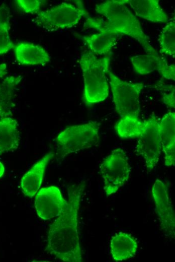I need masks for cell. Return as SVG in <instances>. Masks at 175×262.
<instances>
[{
  "label": "cell",
  "instance_id": "cell-18",
  "mask_svg": "<svg viewBox=\"0 0 175 262\" xmlns=\"http://www.w3.org/2000/svg\"><path fill=\"white\" fill-rule=\"evenodd\" d=\"M22 79L21 76H10L0 81V117L12 114L14 92Z\"/></svg>",
  "mask_w": 175,
  "mask_h": 262
},
{
  "label": "cell",
  "instance_id": "cell-21",
  "mask_svg": "<svg viewBox=\"0 0 175 262\" xmlns=\"http://www.w3.org/2000/svg\"><path fill=\"white\" fill-rule=\"evenodd\" d=\"M160 52L162 54L174 56L175 55V21H169L162 29L159 38Z\"/></svg>",
  "mask_w": 175,
  "mask_h": 262
},
{
  "label": "cell",
  "instance_id": "cell-25",
  "mask_svg": "<svg viewBox=\"0 0 175 262\" xmlns=\"http://www.w3.org/2000/svg\"><path fill=\"white\" fill-rule=\"evenodd\" d=\"M7 74V65L6 63L0 64V78H3Z\"/></svg>",
  "mask_w": 175,
  "mask_h": 262
},
{
  "label": "cell",
  "instance_id": "cell-9",
  "mask_svg": "<svg viewBox=\"0 0 175 262\" xmlns=\"http://www.w3.org/2000/svg\"><path fill=\"white\" fill-rule=\"evenodd\" d=\"M151 192L161 229L167 237L174 238L175 216L168 189L163 181L157 179L153 183Z\"/></svg>",
  "mask_w": 175,
  "mask_h": 262
},
{
  "label": "cell",
  "instance_id": "cell-22",
  "mask_svg": "<svg viewBox=\"0 0 175 262\" xmlns=\"http://www.w3.org/2000/svg\"><path fill=\"white\" fill-rule=\"evenodd\" d=\"M15 3L19 9L26 13H37L43 5L41 0H17Z\"/></svg>",
  "mask_w": 175,
  "mask_h": 262
},
{
  "label": "cell",
  "instance_id": "cell-12",
  "mask_svg": "<svg viewBox=\"0 0 175 262\" xmlns=\"http://www.w3.org/2000/svg\"><path fill=\"white\" fill-rule=\"evenodd\" d=\"M54 156L52 152L46 154L22 177L20 188L25 195L32 198L40 188L47 165Z\"/></svg>",
  "mask_w": 175,
  "mask_h": 262
},
{
  "label": "cell",
  "instance_id": "cell-1",
  "mask_svg": "<svg viewBox=\"0 0 175 262\" xmlns=\"http://www.w3.org/2000/svg\"><path fill=\"white\" fill-rule=\"evenodd\" d=\"M85 185L82 181L68 187L67 204L49 226L46 250L63 261H82L78 213Z\"/></svg>",
  "mask_w": 175,
  "mask_h": 262
},
{
  "label": "cell",
  "instance_id": "cell-2",
  "mask_svg": "<svg viewBox=\"0 0 175 262\" xmlns=\"http://www.w3.org/2000/svg\"><path fill=\"white\" fill-rule=\"evenodd\" d=\"M126 4L125 0H111L96 5V12L107 20L89 17L85 21V26L99 32L106 30L129 36L142 45L147 54L158 55L150 44L149 37L143 31L139 21Z\"/></svg>",
  "mask_w": 175,
  "mask_h": 262
},
{
  "label": "cell",
  "instance_id": "cell-3",
  "mask_svg": "<svg viewBox=\"0 0 175 262\" xmlns=\"http://www.w3.org/2000/svg\"><path fill=\"white\" fill-rule=\"evenodd\" d=\"M112 53L99 58L90 51L83 52L79 59L84 81L83 101L86 106L105 100L109 95L107 75Z\"/></svg>",
  "mask_w": 175,
  "mask_h": 262
},
{
  "label": "cell",
  "instance_id": "cell-23",
  "mask_svg": "<svg viewBox=\"0 0 175 262\" xmlns=\"http://www.w3.org/2000/svg\"><path fill=\"white\" fill-rule=\"evenodd\" d=\"M169 87L167 92L162 93V100L165 105L171 108H174V87Z\"/></svg>",
  "mask_w": 175,
  "mask_h": 262
},
{
  "label": "cell",
  "instance_id": "cell-26",
  "mask_svg": "<svg viewBox=\"0 0 175 262\" xmlns=\"http://www.w3.org/2000/svg\"><path fill=\"white\" fill-rule=\"evenodd\" d=\"M5 172V167L3 163L0 161V178L4 175Z\"/></svg>",
  "mask_w": 175,
  "mask_h": 262
},
{
  "label": "cell",
  "instance_id": "cell-14",
  "mask_svg": "<svg viewBox=\"0 0 175 262\" xmlns=\"http://www.w3.org/2000/svg\"><path fill=\"white\" fill-rule=\"evenodd\" d=\"M138 248L136 239L125 232H119L112 236L110 244V253L116 261L125 260L135 256Z\"/></svg>",
  "mask_w": 175,
  "mask_h": 262
},
{
  "label": "cell",
  "instance_id": "cell-20",
  "mask_svg": "<svg viewBox=\"0 0 175 262\" xmlns=\"http://www.w3.org/2000/svg\"><path fill=\"white\" fill-rule=\"evenodd\" d=\"M145 124L144 121L138 117L126 116L117 122L115 129L121 138H138L144 129Z\"/></svg>",
  "mask_w": 175,
  "mask_h": 262
},
{
  "label": "cell",
  "instance_id": "cell-4",
  "mask_svg": "<svg viewBox=\"0 0 175 262\" xmlns=\"http://www.w3.org/2000/svg\"><path fill=\"white\" fill-rule=\"evenodd\" d=\"M99 132L97 121L65 128L55 139L57 155L63 158L68 154L95 146L99 141Z\"/></svg>",
  "mask_w": 175,
  "mask_h": 262
},
{
  "label": "cell",
  "instance_id": "cell-13",
  "mask_svg": "<svg viewBox=\"0 0 175 262\" xmlns=\"http://www.w3.org/2000/svg\"><path fill=\"white\" fill-rule=\"evenodd\" d=\"M18 62L25 66H44L51 61V56L42 46L28 42H20L14 47Z\"/></svg>",
  "mask_w": 175,
  "mask_h": 262
},
{
  "label": "cell",
  "instance_id": "cell-19",
  "mask_svg": "<svg viewBox=\"0 0 175 262\" xmlns=\"http://www.w3.org/2000/svg\"><path fill=\"white\" fill-rule=\"evenodd\" d=\"M135 72L140 75H147L156 70L160 72L166 60L159 55L151 54L133 55L130 58Z\"/></svg>",
  "mask_w": 175,
  "mask_h": 262
},
{
  "label": "cell",
  "instance_id": "cell-16",
  "mask_svg": "<svg viewBox=\"0 0 175 262\" xmlns=\"http://www.w3.org/2000/svg\"><path fill=\"white\" fill-rule=\"evenodd\" d=\"M120 34L109 31H100L90 35L78 36L88 46L90 51L97 55L109 54L116 44Z\"/></svg>",
  "mask_w": 175,
  "mask_h": 262
},
{
  "label": "cell",
  "instance_id": "cell-10",
  "mask_svg": "<svg viewBox=\"0 0 175 262\" xmlns=\"http://www.w3.org/2000/svg\"><path fill=\"white\" fill-rule=\"evenodd\" d=\"M67 200L55 186L41 188L35 195V208L37 215L44 220L58 217L65 209Z\"/></svg>",
  "mask_w": 175,
  "mask_h": 262
},
{
  "label": "cell",
  "instance_id": "cell-5",
  "mask_svg": "<svg viewBox=\"0 0 175 262\" xmlns=\"http://www.w3.org/2000/svg\"><path fill=\"white\" fill-rule=\"evenodd\" d=\"M37 14L35 23L49 31L71 28L77 25L83 17L89 16L80 2H76V5L63 2Z\"/></svg>",
  "mask_w": 175,
  "mask_h": 262
},
{
  "label": "cell",
  "instance_id": "cell-24",
  "mask_svg": "<svg viewBox=\"0 0 175 262\" xmlns=\"http://www.w3.org/2000/svg\"><path fill=\"white\" fill-rule=\"evenodd\" d=\"M10 10L5 4L0 7V26L10 22Z\"/></svg>",
  "mask_w": 175,
  "mask_h": 262
},
{
  "label": "cell",
  "instance_id": "cell-15",
  "mask_svg": "<svg viewBox=\"0 0 175 262\" xmlns=\"http://www.w3.org/2000/svg\"><path fill=\"white\" fill-rule=\"evenodd\" d=\"M125 2L138 17L154 23H165L169 20L158 0H125Z\"/></svg>",
  "mask_w": 175,
  "mask_h": 262
},
{
  "label": "cell",
  "instance_id": "cell-17",
  "mask_svg": "<svg viewBox=\"0 0 175 262\" xmlns=\"http://www.w3.org/2000/svg\"><path fill=\"white\" fill-rule=\"evenodd\" d=\"M20 137L17 120L10 117L0 119V154L14 151L20 145Z\"/></svg>",
  "mask_w": 175,
  "mask_h": 262
},
{
  "label": "cell",
  "instance_id": "cell-11",
  "mask_svg": "<svg viewBox=\"0 0 175 262\" xmlns=\"http://www.w3.org/2000/svg\"><path fill=\"white\" fill-rule=\"evenodd\" d=\"M161 150L164 154L165 165L174 166L175 113L169 112L158 122Z\"/></svg>",
  "mask_w": 175,
  "mask_h": 262
},
{
  "label": "cell",
  "instance_id": "cell-6",
  "mask_svg": "<svg viewBox=\"0 0 175 262\" xmlns=\"http://www.w3.org/2000/svg\"><path fill=\"white\" fill-rule=\"evenodd\" d=\"M99 169L107 196L116 193L126 183L131 171L128 157L120 148L113 150L103 160Z\"/></svg>",
  "mask_w": 175,
  "mask_h": 262
},
{
  "label": "cell",
  "instance_id": "cell-8",
  "mask_svg": "<svg viewBox=\"0 0 175 262\" xmlns=\"http://www.w3.org/2000/svg\"><path fill=\"white\" fill-rule=\"evenodd\" d=\"M144 121L145 128L138 138L135 152L144 158L147 170L149 172L156 167L161 150L159 122L153 115Z\"/></svg>",
  "mask_w": 175,
  "mask_h": 262
},
{
  "label": "cell",
  "instance_id": "cell-7",
  "mask_svg": "<svg viewBox=\"0 0 175 262\" xmlns=\"http://www.w3.org/2000/svg\"><path fill=\"white\" fill-rule=\"evenodd\" d=\"M113 101L118 114L123 118L126 116L138 117L140 112L139 97L144 87L142 83H130L123 81L108 72Z\"/></svg>",
  "mask_w": 175,
  "mask_h": 262
}]
</instances>
